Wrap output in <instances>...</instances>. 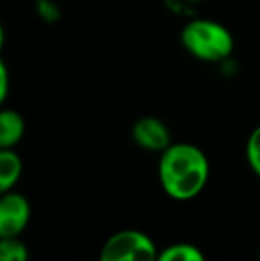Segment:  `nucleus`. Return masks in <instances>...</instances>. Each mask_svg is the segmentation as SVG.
<instances>
[{
    "mask_svg": "<svg viewBox=\"0 0 260 261\" xmlns=\"http://www.w3.org/2000/svg\"><path fill=\"white\" fill-rule=\"evenodd\" d=\"M23 135V119L14 110H2L0 114V148L11 149Z\"/></svg>",
    "mask_w": 260,
    "mask_h": 261,
    "instance_id": "obj_6",
    "label": "nucleus"
},
{
    "mask_svg": "<svg viewBox=\"0 0 260 261\" xmlns=\"http://www.w3.org/2000/svg\"><path fill=\"white\" fill-rule=\"evenodd\" d=\"M29 251L18 238H2L0 242V261H27Z\"/></svg>",
    "mask_w": 260,
    "mask_h": 261,
    "instance_id": "obj_9",
    "label": "nucleus"
},
{
    "mask_svg": "<svg viewBox=\"0 0 260 261\" xmlns=\"http://www.w3.org/2000/svg\"><path fill=\"white\" fill-rule=\"evenodd\" d=\"M7 94V69L6 66H0V100H6Z\"/></svg>",
    "mask_w": 260,
    "mask_h": 261,
    "instance_id": "obj_11",
    "label": "nucleus"
},
{
    "mask_svg": "<svg viewBox=\"0 0 260 261\" xmlns=\"http://www.w3.org/2000/svg\"><path fill=\"white\" fill-rule=\"evenodd\" d=\"M157 261H205V256L195 245L175 244L159 252Z\"/></svg>",
    "mask_w": 260,
    "mask_h": 261,
    "instance_id": "obj_8",
    "label": "nucleus"
},
{
    "mask_svg": "<svg viewBox=\"0 0 260 261\" xmlns=\"http://www.w3.org/2000/svg\"><path fill=\"white\" fill-rule=\"evenodd\" d=\"M134 141L148 151H166L171 146V135L168 126L157 117H141L134 124Z\"/></svg>",
    "mask_w": 260,
    "mask_h": 261,
    "instance_id": "obj_5",
    "label": "nucleus"
},
{
    "mask_svg": "<svg viewBox=\"0 0 260 261\" xmlns=\"http://www.w3.org/2000/svg\"><path fill=\"white\" fill-rule=\"evenodd\" d=\"M153 242L141 231L127 229L112 234L100 252V261H157Z\"/></svg>",
    "mask_w": 260,
    "mask_h": 261,
    "instance_id": "obj_3",
    "label": "nucleus"
},
{
    "mask_svg": "<svg viewBox=\"0 0 260 261\" xmlns=\"http://www.w3.org/2000/svg\"><path fill=\"white\" fill-rule=\"evenodd\" d=\"M180 41L193 57L219 62L233 50V38L226 27L210 20H193L182 29Z\"/></svg>",
    "mask_w": 260,
    "mask_h": 261,
    "instance_id": "obj_2",
    "label": "nucleus"
},
{
    "mask_svg": "<svg viewBox=\"0 0 260 261\" xmlns=\"http://www.w3.org/2000/svg\"><path fill=\"white\" fill-rule=\"evenodd\" d=\"M31 217V204L20 194L6 192L0 199V237L16 238Z\"/></svg>",
    "mask_w": 260,
    "mask_h": 261,
    "instance_id": "obj_4",
    "label": "nucleus"
},
{
    "mask_svg": "<svg viewBox=\"0 0 260 261\" xmlns=\"http://www.w3.org/2000/svg\"><path fill=\"white\" fill-rule=\"evenodd\" d=\"M21 174V160L11 149H2L0 151V190L4 194L9 192L11 187L18 181Z\"/></svg>",
    "mask_w": 260,
    "mask_h": 261,
    "instance_id": "obj_7",
    "label": "nucleus"
},
{
    "mask_svg": "<svg viewBox=\"0 0 260 261\" xmlns=\"http://www.w3.org/2000/svg\"><path fill=\"white\" fill-rule=\"evenodd\" d=\"M162 189L171 199L189 201L201 194L208 179V162L193 144H171L162 151L159 164Z\"/></svg>",
    "mask_w": 260,
    "mask_h": 261,
    "instance_id": "obj_1",
    "label": "nucleus"
},
{
    "mask_svg": "<svg viewBox=\"0 0 260 261\" xmlns=\"http://www.w3.org/2000/svg\"><path fill=\"white\" fill-rule=\"evenodd\" d=\"M246 156L250 167L253 169V172L260 178V124L251 132L250 139H248Z\"/></svg>",
    "mask_w": 260,
    "mask_h": 261,
    "instance_id": "obj_10",
    "label": "nucleus"
}]
</instances>
